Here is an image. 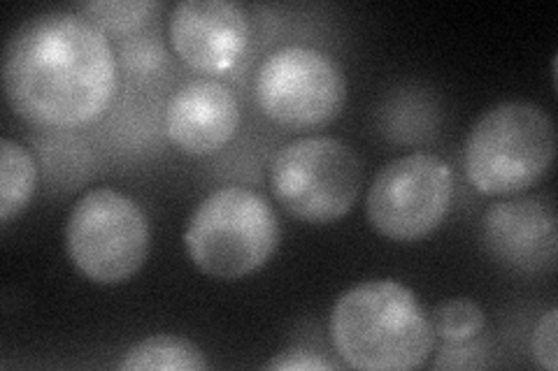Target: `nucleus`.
Wrapping results in <instances>:
<instances>
[{
  "instance_id": "obj_1",
  "label": "nucleus",
  "mask_w": 558,
  "mask_h": 371,
  "mask_svg": "<svg viewBox=\"0 0 558 371\" xmlns=\"http://www.w3.org/2000/svg\"><path fill=\"white\" fill-rule=\"evenodd\" d=\"M117 59L96 24L75 12H45L14 30L3 57L10 108L40 128H82L117 94Z\"/></svg>"
},
{
  "instance_id": "obj_2",
  "label": "nucleus",
  "mask_w": 558,
  "mask_h": 371,
  "mask_svg": "<svg viewBox=\"0 0 558 371\" xmlns=\"http://www.w3.org/2000/svg\"><path fill=\"white\" fill-rule=\"evenodd\" d=\"M330 339L347 367L361 371H410L435 346L430 316L398 281H365L340 295L330 311Z\"/></svg>"
},
{
  "instance_id": "obj_3",
  "label": "nucleus",
  "mask_w": 558,
  "mask_h": 371,
  "mask_svg": "<svg viewBox=\"0 0 558 371\" xmlns=\"http://www.w3.org/2000/svg\"><path fill=\"white\" fill-rule=\"evenodd\" d=\"M556 156L551 116L533 102H502L484 112L465 139L468 182L482 196L505 198L545 180Z\"/></svg>"
},
{
  "instance_id": "obj_4",
  "label": "nucleus",
  "mask_w": 558,
  "mask_h": 371,
  "mask_svg": "<svg viewBox=\"0 0 558 371\" xmlns=\"http://www.w3.org/2000/svg\"><path fill=\"white\" fill-rule=\"evenodd\" d=\"M272 205L252 188H219L196 207L184 246L196 270L209 279L240 281L258 272L279 246Z\"/></svg>"
},
{
  "instance_id": "obj_5",
  "label": "nucleus",
  "mask_w": 558,
  "mask_h": 371,
  "mask_svg": "<svg viewBox=\"0 0 558 371\" xmlns=\"http://www.w3.org/2000/svg\"><path fill=\"white\" fill-rule=\"evenodd\" d=\"M363 186V165L352 147L328 135L299 137L270 165L272 196L289 217L326 225L352 211Z\"/></svg>"
},
{
  "instance_id": "obj_6",
  "label": "nucleus",
  "mask_w": 558,
  "mask_h": 371,
  "mask_svg": "<svg viewBox=\"0 0 558 371\" xmlns=\"http://www.w3.org/2000/svg\"><path fill=\"white\" fill-rule=\"evenodd\" d=\"M151 230L143 207L114 188L82 196L65 223L70 262L100 286L131 281L149 256Z\"/></svg>"
},
{
  "instance_id": "obj_7",
  "label": "nucleus",
  "mask_w": 558,
  "mask_h": 371,
  "mask_svg": "<svg viewBox=\"0 0 558 371\" xmlns=\"http://www.w3.org/2000/svg\"><path fill=\"white\" fill-rule=\"evenodd\" d=\"M254 94L260 112L282 128L307 131L336 121L347 100L342 67L324 51L289 45L260 63Z\"/></svg>"
},
{
  "instance_id": "obj_8",
  "label": "nucleus",
  "mask_w": 558,
  "mask_h": 371,
  "mask_svg": "<svg viewBox=\"0 0 558 371\" xmlns=\"http://www.w3.org/2000/svg\"><path fill=\"white\" fill-rule=\"evenodd\" d=\"M453 172L440 156L416 151L393 158L373 180L365 214L381 237L418 242L433 235L449 214Z\"/></svg>"
},
{
  "instance_id": "obj_9",
  "label": "nucleus",
  "mask_w": 558,
  "mask_h": 371,
  "mask_svg": "<svg viewBox=\"0 0 558 371\" xmlns=\"http://www.w3.org/2000/svg\"><path fill=\"white\" fill-rule=\"evenodd\" d=\"M482 242L496 262L523 274H545L556 268L558 230L551 200L529 196L488 207Z\"/></svg>"
},
{
  "instance_id": "obj_10",
  "label": "nucleus",
  "mask_w": 558,
  "mask_h": 371,
  "mask_svg": "<svg viewBox=\"0 0 558 371\" xmlns=\"http://www.w3.org/2000/svg\"><path fill=\"white\" fill-rule=\"evenodd\" d=\"M247 12L231 0H182L170 14V42L189 67L205 75L231 70L250 45Z\"/></svg>"
},
{
  "instance_id": "obj_11",
  "label": "nucleus",
  "mask_w": 558,
  "mask_h": 371,
  "mask_svg": "<svg viewBox=\"0 0 558 371\" xmlns=\"http://www.w3.org/2000/svg\"><path fill=\"white\" fill-rule=\"evenodd\" d=\"M240 126V104L217 79L184 84L168 102L166 133L186 156H213L231 143Z\"/></svg>"
},
{
  "instance_id": "obj_12",
  "label": "nucleus",
  "mask_w": 558,
  "mask_h": 371,
  "mask_svg": "<svg viewBox=\"0 0 558 371\" xmlns=\"http://www.w3.org/2000/svg\"><path fill=\"white\" fill-rule=\"evenodd\" d=\"M121 371H205L209 362L205 353L178 334H154L137 342L119 362Z\"/></svg>"
},
{
  "instance_id": "obj_13",
  "label": "nucleus",
  "mask_w": 558,
  "mask_h": 371,
  "mask_svg": "<svg viewBox=\"0 0 558 371\" xmlns=\"http://www.w3.org/2000/svg\"><path fill=\"white\" fill-rule=\"evenodd\" d=\"M38 186V165L14 139H0V221L10 223L28 207Z\"/></svg>"
},
{
  "instance_id": "obj_14",
  "label": "nucleus",
  "mask_w": 558,
  "mask_h": 371,
  "mask_svg": "<svg viewBox=\"0 0 558 371\" xmlns=\"http://www.w3.org/2000/svg\"><path fill=\"white\" fill-rule=\"evenodd\" d=\"M435 337L449 346L470 344L486 325L484 309L468 297H453L442 302L430 316Z\"/></svg>"
},
{
  "instance_id": "obj_15",
  "label": "nucleus",
  "mask_w": 558,
  "mask_h": 371,
  "mask_svg": "<svg viewBox=\"0 0 558 371\" xmlns=\"http://www.w3.org/2000/svg\"><path fill=\"white\" fill-rule=\"evenodd\" d=\"M159 8L156 0H94L82 5V14L102 33H131Z\"/></svg>"
},
{
  "instance_id": "obj_16",
  "label": "nucleus",
  "mask_w": 558,
  "mask_h": 371,
  "mask_svg": "<svg viewBox=\"0 0 558 371\" xmlns=\"http://www.w3.org/2000/svg\"><path fill=\"white\" fill-rule=\"evenodd\" d=\"M556 334H558V309L551 307L545 316H539V321L533 327L531 337V353L537 367L547 371L558 369V346H556Z\"/></svg>"
},
{
  "instance_id": "obj_17",
  "label": "nucleus",
  "mask_w": 558,
  "mask_h": 371,
  "mask_svg": "<svg viewBox=\"0 0 558 371\" xmlns=\"http://www.w3.org/2000/svg\"><path fill=\"white\" fill-rule=\"evenodd\" d=\"M266 369H272V371H336L338 367L312 350L291 348V350H284V353H279V356H275L266 364Z\"/></svg>"
}]
</instances>
